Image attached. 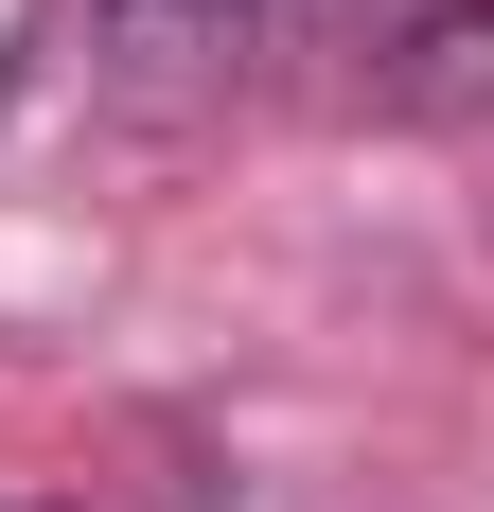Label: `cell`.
Returning a JSON list of instances; mask_svg holds the SVG:
<instances>
[{
    "label": "cell",
    "instance_id": "1",
    "mask_svg": "<svg viewBox=\"0 0 494 512\" xmlns=\"http://www.w3.org/2000/svg\"><path fill=\"white\" fill-rule=\"evenodd\" d=\"M247 18H265V0H106V36H124V71H159V89H177V71H212V53H230Z\"/></svg>",
    "mask_w": 494,
    "mask_h": 512
}]
</instances>
